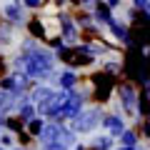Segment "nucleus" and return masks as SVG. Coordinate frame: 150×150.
Returning <instances> with one entry per match:
<instances>
[{"label": "nucleus", "instance_id": "nucleus-3", "mask_svg": "<svg viewBox=\"0 0 150 150\" xmlns=\"http://www.w3.org/2000/svg\"><path fill=\"white\" fill-rule=\"evenodd\" d=\"M105 125H108V130H110L112 135H123V133H125V128H123V120H120L118 115H110V118L105 120Z\"/></svg>", "mask_w": 150, "mask_h": 150}, {"label": "nucleus", "instance_id": "nucleus-6", "mask_svg": "<svg viewBox=\"0 0 150 150\" xmlns=\"http://www.w3.org/2000/svg\"><path fill=\"white\" fill-rule=\"evenodd\" d=\"M143 135H148V138H150V123H145V125H143Z\"/></svg>", "mask_w": 150, "mask_h": 150}, {"label": "nucleus", "instance_id": "nucleus-1", "mask_svg": "<svg viewBox=\"0 0 150 150\" xmlns=\"http://www.w3.org/2000/svg\"><path fill=\"white\" fill-rule=\"evenodd\" d=\"M138 90H135L133 85H120V100H123V108L125 112H138Z\"/></svg>", "mask_w": 150, "mask_h": 150}, {"label": "nucleus", "instance_id": "nucleus-5", "mask_svg": "<svg viewBox=\"0 0 150 150\" xmlns=\"http://www.w3.org/2000/svg\"><path fill=\"white\" fill-rule=\"evenodd\" d=\"M100 20H110V13H108V5H98V13H95Z\"/></svg>", "mask_w": 150, "mask_h": 150}, {"label": "nucleus", "instance_id": "nucleus-4", "mask_svg": "<svg viewBox=\"0 0 150 150\" xmlns=\"http://www.w3.org/2000/svg\"><path fill=\"white\" fill-rule=\"evenodd\" d=\"M135 140H138V135H135V133H130V130H125V133H123V143L125 145H135Z\"/></svg>", "mask_w": 150, "mask_h": 150}, {"label": "nucleus", "instance_id": "nucleus-2", "mask_svg": "<svg viewBox=\"0 0 150 150\" xmlns=\"http://www.w3.org/2000/svg\"><path fill=\"white\" fill-rule=\"evenodd\" d=\"M98 118H100V112L98 110H90V112H85L80 120H78V130H83V133H88V130L93 128V125L98 123Z\"/></svg>", "mask_w": 150, "mask_h": 150}]
</instances>
